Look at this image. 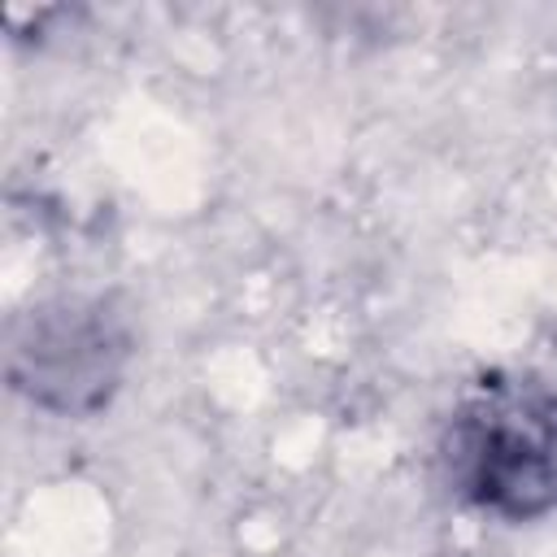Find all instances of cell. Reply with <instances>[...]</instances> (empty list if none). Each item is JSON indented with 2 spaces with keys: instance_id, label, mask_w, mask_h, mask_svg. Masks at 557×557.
I'll use <instances>...</instances> for the list:
<instances>
[{
  "instance_id": "cell-1",
  "label": "cell",
  "mask_w": 557,
  "mask_h": 557,
  "mask_svg": "<svg viewBox=\"0 0 557 557\" xmlns=\"http://www.w3.org/2000/svg\"><path fill=\"white\" fill-rule=\"evenodd\" d=\"M466 487L474 500L509 513H535L557 500V409L527 396H500L461 426Z\"/></svg>"
}]
</instances>
